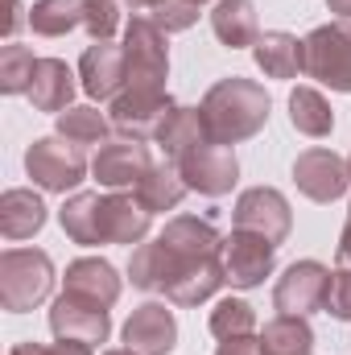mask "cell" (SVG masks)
<instances>
[{
  "instance_id": "20",
  "label": "cell",
  "mask_w": 351,
  "mask_h": 355,
  "mask_svg": "<svg viewBox=\"0 0 351 355\" xmlns=\"http://www.w3.org/2000/svg\"><path fill=\"white\" fill-rule=\"evenodd\" d=\"M46 227V202L25 190V186H12L0 194V232L4 240H29Z\"/></svg>"
},
{
  "instance_id": "27",
  "label": "cell",
  "mask_w": 351,
  "mask_h": 355,
  "mask_svg": "<svg viewBox=\"0 0 351 355\" xmlns=\"http://www.w3.org/2000/svg\"><path fill=\"white\" fill-rule=\"evenodd\" d=\"M186 182L178 174L174 162H162V166H153L149 174L141 178V186H137V198L145 202V211L149 215H166V211H174L178 202L186 198Z\"/></svg>"
},
{
  "instance_id": "16",
  "label": "cell",
  "mask_w": 351,
  "mask_h": 355,
  "mask_svg": "<svg viewBox=\"0 0 351 355\" xmlns=\"http://www.w3.org/2000/svg\"><path fill=\"white\" fill-rule=\"evenodd\" d=\"M149 211L137 194H103V207H99V236L103 244H141L149 236Z\"/></svg>"
},
{
  "instance_id": "11",
  "label": "cell",
  "mask_w": 351,
  "mask_h": 355,
  "mask_svg": "<svg viewBox=\"0 0 351 355\" xmlns=\"http://www.w3.org/2000/svg\"><path fill=\"white\" fill-rule=\"evenodd\" d=\"M232 219H236L240 232H257V236L273 240V244H281V240L289 236V227H293V211H289L285 194L273 190V186H252V190H244V194L236 198Z\"/></svg>"
},
{
  "instance_id": "26",
  "label": "cell",
  "mask_w": 351,
  "mask_h": 355,
  "mask_svg": "<svg viewBox=\"0 0 351 355\" xmlns=\"http://www.w3.org/2000/svg\"><path fill=\"white\" fill-rule=\"evenodd\" d=\"M289 124L302 132V137H331L335 128V112L327 103V95L314 87H293L289 91Z\"/></svg>"
},
{
  "instance_id": "40",
  "label": "cell",
  "mask_w": 351,
  "mask_h": 355,
  "mask_svg": "<svg viewBox=\"0 0 351 355\" xmlns=\"http://www.w3.org/2000/svg\"><path fill=\"white\" fill-rule=\"evenodd\" d=\"M8 355H54V347H46V343H33V339H29V343H17Z\"/></svg>"
},
{
  "instance_id": "17",
  "label": "cell",
  "mask_w": 351,
  "mask_h": 355,
  "mask_svg": "<svg viewBox=\"0 0 351 355\" xmlns=\"http://www.w3.org/2000/svg\"><path fill=\"white\" fill-rule=\"evenodd\" d=\"M219 285H228L223 277V261L219 257H198V261H186L178 265V272L166 285V297L174 306H203L219 293Z\"/></svg>"
},
{
  "instance_id": "21",
  "label": "cell",
  "mask_w": 351,
  "mask_h": 355,
  "mask_svg": "<svg viewBox=\"0 0 351 355\" xmlns=\"http://www.w3.org/2000/svg\"><path fill=\"white\" fill-rule=\"evenodd\" d=\"M211 29L228 50H244L257 46L261 37V21H257V4L252 0H215L211 8Z\"/></svg>"
},
{
  "instance_id": "23",
  "label": "cell",
  "mask_w": 351,
  "mask_h": 355,
  "mask_svg": "<svg viewBox=\"0 0 351 355\" xmlns=\"http://www.w3.org/2000/svg\"><path fill=\"white\" fill-rule=\"evenodd\" d=\"M153 141L162 145L166 162L186 157L190 149L207 145V124H203V112H198V107H182V103H178L174 112L162 120V128L153 132Z\"/></svg>"
},
{
  "instance_id": "10",
  "label": "cell",
  "mask_w": 351,
  "mask_h": 355,
  "mask_svg": "<svg viewBox=\"0 0 351 355\" xmlns=\"http://www.w3.org/2000/svg\"><path fill=\"white\" fill-rule=\"evenodd\" d=\"M50 331L58 339H79V343H108L112 335V314L103 302H91L83 293L62 289V297L50 306Z\"/></svg>"
},
{
  "instance_id": "42",
  "label": "cell",
  "mask_w": 351,
  "mask_h": 355,
  "mask_svg": "<svg viewBox=\"0 0 351 355\" xmlns=\"http://www.w3.org/2000/svg\"><path fill=\"white\" fill-rule=\"evenodd\" d=\"M128 4H132V8H157L162 0H128Z\"/></svg>"
},
{
  "instance_id": "31",
  "label": "cell",
  "mask_w": 351,
  "mask_h": 355,
  "mask_svg": "<svg viewBox=\"0 0 351 355\" xmlns=\"http://www.w3.org/2000/svg\"><path fill=\"white\" fill-rule=\"evenodd\" d=\"M112 120L99 107H67L58 112V137L75 141V145H108Z\"/></svg>"
},
{
  "instance_id": "43",
  "label": "cell",
  "mask_w": 351,
  "mask_h": 355,
  "mask_svg": "<svg viewBox=\"0 0 351 355\" xmlns=\"http://www.w3.org/2000/svg\"><path fill=\"white\" fill-rule=\"evenodd\" d=\"M103 355H137L132 347H116V352H103Z\"/></svg>"
},
{
  "instance_id": "39",
  "label": "cell",
  "mask_w": 351,
  "mask_h": 355,
  "mask_svg": "<svg viewBox=\"0 0 351 355\" xmlns=\"http://www.w3.org/2000/svg\"><path fill=\"white\" fill-rule=\"evenodd\" d=\"M339 265H351V211L343 223V236H339Z\"/></svg>"
},
{
  "instance_id": "15",
  "label": "cell",
  "mask_w": 351,
  "mask_h": 355,
  "mask_svg": "<svg viewBox=\"0 0 351 355\" xmlns=\"http://www.w3.org/2000/svg\"><path fill=\"white\" fill-rule=\"evenodd\" d=\"M79 79L83 91L91 99H116L120 91L128 87V58H124V46H112V42H91L79 58Z\"/></svg>"
},
{
  "instance_id": "3",
  "label": "cell",
  "mask_w": 351,
  "mask_h": 355,
  "mask_svg": "<svg viewBox=\"0 0 351 355\" xmlns=\"http://www.w3.org/2000/svg\"><path fill=\"white\" fill-rule=\"evenodd\" d=\"M302 46H306V79H318L331 91H351V17L310 29Z\"/></svg>"
},
{
  "instance_id": "4",
  "label": "cell",
  "mask_w": 351,
  "mask_h": 355,
  "mask_svg": "<svg viewBox=\"0 0 351 355\" xmlns=\"http://www.w3.org/2000/svg\"><path fill=\"white\" fill-rule=\"evenodd\" d=\"M25 174L50 194H67L87 178L83 145H75L67 137H37L25 149Z\"/></svg>"
},
{
  "instance_id": "32",
  "label": "cell",
  "mask_w": 351,
  "mask_h": 355,
  "mask_svg": "<svg viewBox=\"0 0 351 355\" xmlns=\"http://www.w3.org/2000/svg\"><path fill=\"white\" fill-rule=\"evenodd\" d=\"M33 71H37V58H33L29 46L8 42V46L0 50V91H4V95H29Z\"/></svg>"
},
{
  "instance_id": "8",
  "label": "cell",
  "mask_w": 351,
  "mask_h": 355,
  "mask_svg": "<svg viewBox=\"0 0 351 355\" xmlns=\"http://www.w3.org/2000/svg\"><path fill=\"white\" fill-rule=\"evenodd\" d=\"M182 182L190 186V190H198V194H207V198H223L236 182H240V162H236V153H232V145H198V149H190L186 157H178L174 162Z\"/></svg>"
},
{
  "instance_id": "28",
  "label": "cell",
  "mask_w": 351,
  "mask_h": 355,
  "mask_svg": "<svg viewBox=\"0 0 351 355\" xmlns=\"http://www.w3.org/2000/svg\"><path fill=\"white\" fill-rule=\"evenodd\" d=\"M264 355H314V331L302 314H281L261 331Z\"/></svg>"
},
{
  "instance_id": "24",
  "label": "cell",
  "mask_w": 351,
  "mask_h": 355,
  "mask_svg": "<svg viewBox=\"0 0 351 355\" xmlns=\"http://www.w3.org/2000/svg\"><path fill=\"white\" fill-rule=\"evenodd\" d=\"M67 289L71 293H83L91 302H103V306H116L120 297V272L99 261V257H83V261H71L67 265Z\"/></svg>"
},
{
  "instance_id": "45",
  "label": "cell",
  "mask_w": 351,
  "mask_h": 355,
  "mask_svg": "<svg viewBox=\"0 0 351 355\" xmlns=\"http://www.w3.org/2000/svg\"><path fill=\"white\" fill-rule=\"evenodd\" d=\"M348 166H351V162H348Z\"/></svg>"
},
{
  "instance_id": "19",
  "label": "cell",
  "mask_w": 351,
  "mask_h": 355,
  "mask_svg": "<svg viewBox=\"0 0 351 355\" xmlns=\"http://www.w3.org/2000/svg\"><path fill=\"white\" fill-rule=\"evenodd\" d=\"M252 58L264 71V79H298V71H306V46L285 29L261 33L252 46Z\"/></svg>"
},
{
  "instance_id": "38",
  "label": "cell",
  "mask_w": 351,
  "mask_h": 355,
  "mask_svg": "<svg viewBox=\"0 0 351 355\" xmlns=\"http://www.w3.org/2000/svg\"><path fill=\"white\" fill-rule=\"evenodd\" d=\"M21 21H29V17H21V0H8V21H4V33L12 37V33L21 29Z\"/></svg>"
},
{
  "instance_id": "6",
  "label": "cell",
  "mask_w": 351,
  "mask_h": 355,
  "mask_svg": "<svg viewBox=\"0 0 351 355\" xmlns=\"http://www.w3.org/2000/svg\"><path fill=\"white\" fill-rule=\"evenodd\" d=\"M219 261H223V277L228 285L236 289H257L264 277L277 268V244L264 240L257 232H232L223 236V248H219Z\"/></svg>"
},
{
  "instance_id": "9",
  "label": "cell",
  "mask_w": 351,
  "mask_h": 355,
  "mask_svg": "<svg viewBox=\"0 0 351 355\" xmlns=\"http://www.w3.org/2000/svg\"><path fill=\"white\" fill-rule=\"evenodd\" d=\"M178 103L170 99V91L162 87H124L112 99V128H120L124 137H153L162 128V120L174 112Z\"/></svg>"
},
{
  "instance_id": "7",
  "label": "cell",
  "mask_w": 351,
  "mask_h": 355,
  "mask_svg": "<svg viewBox=\"0 0 351 355\" xmlns=\"http://www.w3.org/2000/svg\"><path fill=\"white\" fill-rule=\"evenodd\" d=\"M327 289H331V268L323 261H293L277 277L273 302H277L281 314L310 318L314 310H327Z\"/></svg>"
},
{
  "instance_id": "29",
  "label": "cell",
  "mask_w": 351,
  "mask_h": 355,
  "mask_svg": "<svg viewBox=\"0 0 351 355\" xmlns=\"http://www.w3.org/2000/svg\"><path fill=\"white\" fill-rule=\"evenodd\" d=\"M79 25H83L79 0H33V8H29V29L37 37H62Z\"/></svg>"
},
{
  "instance_id": "34",
  "label": "cell",
  "mask_w": 351,
  "mask_h": 355,
  "mask_svg": "<svg viewBox=\"0 0 351 355\" xmlns=\"http://www.w3.org/2000/svg\"><path fill=\"white\" fill-rule=\"evenodd\" d=\"M83 4V29L91 42H112V33L120 29V4L116 0H79Z\"/></svg>"
},
{
  "instance_id": "5",
  "label": "cell",
  "mask_w": 351,
  "mask_h": 355,
  "mask_svg": "<svg viewBox=\"0 0 351 355\" xmlns=\"http://www.w3.org/2000/svg\"><path fill=\"white\" fill-rule=\"evenodd\" d=\"M124 58H128V87H162L170 79V46L166 33L149 17H132L124 29Z\"/></svg>"
},
{
  "instance_id": "14",
  "label": "cell",
  "mask_w": 351,
  "mask_h": 355,
  "mask_svg": "<svg viewBox=\"0 0 351 355\" xmlns=\"http://www.w3.org/2000/svg\"><path fill=\"white\" fill-rule=\"evenodd\" d=\"M120 335L137 355H170L178 347V318L166 302H145L128 314Z\"/></svg>"
},
{
  "instance_id": "37",
  "label": "cell",
  "mask_w": 351,
  "mask_h": 355,
  "mask_svg": "<svg viewBox=\"0 0 351 355\" xmlns=\"http://www.w3.org/2000/svg\"><path fill=\"white\" fill-rule=\"evenodd\" d=\"M215 355H264V347L252 335H232V339H219Z\"/></svg>"
},
{
  "instance_id": "33",
  "label": "cell",
  "mask_w": 351,
  "mask_h": 355,
  "mask_svg": "<svg viewBox=\"0 0 351 355\" xmlns=\"http://www.w3.org/2000/svg\"><path fill=\"white\" fill-rule=\"evenodd\" d=\"M252 327H257V314H252V306L240 302V297H223V302L211 310V335H215V339L252 335Z\"/></svg>"
},
{
  "instance_id": "35",
  "label": "cell",
  "mask_w": 351,
  "mask_h": 355,
  "mask_svg": "<svg viewBox=\"0 0 351 355\" xmlns=\"http://www.w3.org/2000/svg\"><path fill=\"white\" fill-rule=\"evenodd\" d=\"M149 21L162 29V33H182L198 21V4L194 0H162L157 8H149Z\"/></svg>"
},
{
  "instance_id": "44",
  "label": "cell",
  "mask_w": 351,
  "mask_h": 355,
  "mask_svg": "<svg viewBox=\"0 0 351 355\" xmlns=\"http://www.w3.org/2000/svg\"><path fill=\"white\" fill-rule=\"evenodd\" d=\"M194 4H203V0H194Z\"/></svg>"
},
{
  "instance_id": "25",
  "label": "cell",
  "mask_w": 351,
  "mask_h": 355,
  "mask_svg": "<svg viewBox=\"0 0 351 355\" xmlns=\"http://www.w3.org/2000/svg\"><path fill=\"white\" fill-rule=\"evenodd\" d=\"M99 207H103V194H95V190H79V194H71L62 202L58 223H62V232L75 244H83V248L103 244V236H99Z\"/></svg>"
},
{
  "instance_id": "41",
  "label": "cell",
  "mask_w": 351,
  "mask_h": 355,
  "mask_svg": "<svg viewBox=\"0 0 351 355\" xmlns=\"http://www.w3.org/2000/svg\"><path fill=\"white\" fill-rule=\"evenodd\" d=\"M327 8L339 12V17H351V0H327Z\"/></svg>"
},
{
  "instance_id": "36",
  "label": "cell",
  "mask_w": 351,
  "mask_h": 355,
  "mask_svg": "<svg viewBox=\"0 0 351 355\" xmlns=\"http://www.w3.org/2000/svg\"><path fill=\"white\" fill-rule=\"evenodd\" d=\"M327 314L351 322V265H339L331 272V289H327Z\"/></svg>"
},
{
  "instance_id": "13",
  "label": "cell",
  "mask_w": 351,
  "mask_h": 355,
  "mask_svg": "<svg viewBox=\"0 0 351 355\" xmlns=\"http://www.w3.org/2000/svg\"><path fill=\"white\" fill-rule=\"evenodd\" d=\"M293 182L310 202H335L351 186V166L335 149H306L293 162Z\"/></svg>"
},
{
  "instance_id": "30",
  "label": "cell",
  "mask_w": 351,
  "mask_h": 355,
  "mask_svg": "<svg viewBox=\"0 0 351 355\" xmlns=\"http://www.w3.org/2000/svg\"><path fill=\"white\" fill-rule=\"evenodd\" d=\"M128 281H132V289H145V293H166V281H170V252H166V244L162 240H153V244H141L137 252H132V261H128Z\"/></svg>"
},
{
  "instance_id": "12",
  "label": "cell",
  "mask_w": 351,
  "mask_h": 355,
  "mask_svg": "<svg viewBox=\"0 0 351 355\" xmlns=\"http://www.w3.org/2000/svg\"><path fill=\"white\" fill-rule=\"evenodd\" d=\"M153 170V157H149V145L137 141V137H116L108 145H99L95 162H91V174L99 186L108 190H128V186H141V178Z\"/></svg>"
},
{
  "instance_id": "18",
  "label": "cell",
  "mask_w": 351,
  "mask_h": 355,
  "mask_svg": "<svg viewBox=\"0 0 351 355\" xmlns=\"http://www.w3.org/2000/svg\"><path fill=\"white\" fill-rule=\"evenodd\" d=\"M75 87H83V83H75V71H71L62 58H37L33 83H29V103H33L37 112L58 116V112L71 107Z\"/></svg>"
},
{
  "instance_id": "2",
  "label": "cell",
  "mask_w": 351,
  "mask_h": 355,
  "mask_svg": "<svg viewBox=\"0 0 351 355\" xmlns=\"http://www.w3.org/2000/svg\"><path fill=\"white\" fill-rule=\"evenodd\" d=\"M54 289V261L42 248H8L0 252V306L8 314H25L42 306Z\"/></svg>"
},
{
  "instance_id": "1",
  "label": "cell",
  "mask_w": 351,
  "mask_h": 355,
  "mask_svg": "<svg viewBox=\"0 0 351 355\" xmlns=\"http://www.w3.org/2000/svg\"><path fill=\"white\" fill-rule=\"evenodd\" d=\"M268 107H273L268 91L257 79H244V75L219 79L198 103L211 145H240V141L257 137L268 124Z\"/></svg>"
},
{
  "instance_id": "22",
  "label": "cell",
  "mask_w": 351,
  "mask_h": 355,
  "mask_svg": "<svg viewBox=\"0 0 351 355\" xmlns=\"http://www.w3.org/2000/svg\"><path fill=\"white\" fill-rule=\"evenodd\" d=\"M162 240L178 257H219V248H223V236H219L215 219H198V215H174L166 223Z\"/></svg>"
}]
</instances>
